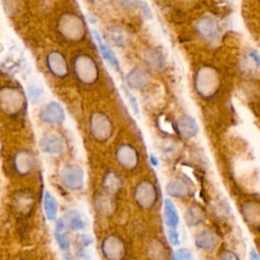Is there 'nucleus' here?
I'll use <instances>...</instances> for the list:
<instances>
[{
    "label": "nucleus",
    "mask_w": 260,
    "mask_h": 260,
    "mask_svg": "<svg viewBox=\"0 0 260 260\" xmlns=\"http://www.w3.org/2000/svg\"><path fill=\"white\" fill-rule=\"evenodd\" d=\"M57 30L67 42L76 43L84 38L85 24L79 15L73 12H65L57 21Z\"/></svg>",
    "instance_id": "nucleus-1"
},
{
    "label": "nucleus",
    "mask_w": 260,
    "mask_h": 260,
    "mask_svg": "<svg viewBox=\"0 0 260 260\" xmlns=\"http://www.w3.org/2000/svg\"><path fill=\"white\" fill-rule=\"evenodd\" d=\"M24 104V95L18 88L10 85L0 88V110L4 114L15 116L22 110Z\"/></svg>",
    "instance_id": "nucleus-2"
},
{
    "label": "nucleus",
    "mask_w": 260,
    "mask_h": 260,
    "mask_svg": "<svg viewBox=\"0 0 260 260\" xmlns=\"http://www.w3.org/2000/svg\"><path fill=\"white\" fill-rule=\"evenodd\" d=\"M73 71L83 84H92L99 77V69L95 61L86 54H79L73 60Z\"/></svg>",
    "instance_id": "nucleus-3"
},
{
    "label": "nucleus",
    "mask_w": 260,
    "mask_h": 260,
    "mask_svg": "<svg viewBox=\"0 0 260 260\" xmlns=\"http://www.w3.org/2000/svg\"><path fill=\"white\" fill-rule=\"evenodd\" d=\"M195 86L198 94L202 98L212 96L218 88V77L211 67H201L197 72Z\"/></svg>",
    "instance_id": "nucleus-4"
},
{
    "label": "nucleus",
    "mask_w": 260,
    "mask_h": 260,
    "mask_svg": "<svg viewBox=\"0 0 260 260\" xmlns=\"http://www.w3.org/2000/svg\"><path fill=\"white\" fill-rule=\"evenodd\" d=\"M89 130L95 140L105 141L112 135L111 120L104 113H93L89 118Z\"/></svg>",
    "instance_id": "nucleus-5"
},
{
    "label": "nucleus",
    "mask_w": 260,
    "mask_h": 260,
    "mask_svg": "<svg viewBox=\"0 0 260 260\" xmlns=\"http://www.w3.org/2000/svg\"><path fill=\"white\" fill-rule=\"evenodd\" d=\"M101 251L107 260H123L126 254V247L121 238L110 235L102 241Z\"/></svg>",
    "instance_id": "nucleus-6"
},
{
    "label": "nucleus",
    "mask_w": 260,
    "mask_h": 260,
    "mask_svg": "<svg viewBox=\"0 0 260 260\" xmlns=\"http://www.w3.org/2000/svg\"><path fill=\"white\" fill-rule=\"evenodd\" d=\"M61 181L70 190H80L83 186V170L77 165H66L60 174Z\"/></svg>",
    "instance_id": "nucleus-7"
},
{
    "label": "nucleus",
    "mask_w": 260,
    "mask_h": 260,
    "mask_svg": "<svg viewBox=\"0 0 260 260\" xmlns=\"http://www.w3.org/2000/svg\"><path fill=\"white\" fill-rule=\"evenodd\" d=\"M134 199L142 208L153 206L156 201V191L152 183L149 181L140 182L134 191Z\"/></svg>",
    "instance_id": "nucleus-8"
},
{
    "label": "nucleus",
    "mask_w": 260,
    "mask_h": 260,
    "mask_svg": "<svg viewBox=\"0 0 260 260\" xmlns=\"http://www.w3.org/2000/svg\"><path fill=\"white\" fill-rule=\"evenodd\" d=\"M37 165V159L30 150L21 149L14 154L13 168L15 172L21 176L30 174Z\"/></svg>",
    "instance_id": "nucleus-9"
},
{
    "label": "nucleus",
    "mask_w": 260,
    "mask_h": 260,
    "mask_svg": "<svg viewBox=\"0 0 260 260\" xmlns=\"http://www.w3.org/2000/svg\"><path fill=\"white\" fill-rule=\"evenodd\" d=\"M47 67L50 72L58 77L64 78L68 74V64L64 55L58 51H52L47 55L46 58Z\"/></svg>",
    "instance_id": "nucleus-10"
},
{
    "label": "nucleus",
    "mask_w": 260,
    "mask_h": 260,
    "mask_svg": "<svg viewBox=\"0 0 260 260\" xmlns=\"http://www.w3.org/2000/svg\"><path fill=\"white\" fill-rule=\"evenodd\" d=\"M40 119L49 124H57V123H62L65 119V114L64 110L62 107L56 103V102H51L44 106L40 110Z\"/></svg>",
    "instance_id": "nucleus-11"
},
{
    "label": "nucleus",
    "mask_w": 260,
    "mask_h": 260,
    "mask_svg": "<svg viewBox=\"0 0 260 260\" xmlns=\"http://www.w3.org/2000/svg\"><path fill=\"white\" fill-rule=\"evenodd\" d=\"M116 158L125 169H133L138 164V153L136 149L129 144H122L118 147Z\"/></svg>",
    "instance_id": "nucleus-12"
},
{
    "label": "nucleus",
    "mask_w": 260,
    "mask_h": 260,
    "mask_svg": "<svg viewBox=\"0 0 260 260\" xmlns=\"http://www.w3.org/2000/svg\"><path fill=\"white\" fill-rule=\"evenodd\" d=\"M12 205H13L14 210L17 213L22 214V215L28 214L35 205L34 194H31L30 192H28L26 190L16 193V195L13 198Z\"/></svg>",
    "instance_id": "nucleus-13"
},
{
    "label": "nucleus",
    "mask_w": 260,
    "mask_h": 260,
    "mask_svg": "<svg viewBox=\"0 0 260 260\" xmlns=\"http://www.w3.org/2000/svg\"><path fill=\"white\" fill-rule=\"evenodd\" d=\"M40 148L51 155L60 154L64 149V141L56 134H46L40 140Z\"/></svg>",
    "instance_id": "nucleus-14"
},
{
    "label": "nucleus",
    "mask_w": 260,
    "mask_h": 260,
    "mask_svg": "<svg viewBox=\"0 0 260 260\" xmlns=\"http://www.w3.org/2000/svg\"><path fill=\"white\" fill-rule=\"evenodd\" d=\"M150 81L148 73L141 67L133 68L127 74V83L131 88L142 89Z\"/></svg>",
    "instance_id": "nucleus-15"
},
{
    "label": "nucleus",
    "mask_w": 260,
    "mask_h": 260,
    "mask_svg": "<svg viewBox=\"0 0 260 260\" xmlns=\"http://www.w3.org/2000/svg\"><path fill=\"white\" fill-rule=\"evenodd\" d=\"M178 131L183 137L189 139L194 137L198 133L199 127L193 117L185 115L181 117L178 121Z\"/></svg>",
    "instance_id": "nucleus-16"
},
{
    "label": "nucleus",
    "mask_w": 260,
    "mask_h": 260,
    "mask_svg": "<svg viewBox=\"0 0 260 260\" xmlns=\"http://www.w3.org/2000/svg\"><path fill=\"white\" fill-rule=\"evenodd\" d=\"M217 244V238L214 233L211 231L205 230L200 232L195 237V245L198 249L204 250V251H210L212 250Z\"/></svg>",
    "instance_id": "nucleus-17"
},
{
    "label": "nucleus",
    "mask_w": 260,
    "mask_h": 260,
    "mask_svg": "<svg viewBox=\"0 0 260 260\" xmlns=\"http://www.w3.org/2000/svg\"><path fill=\"white\" fill-rule=\"evenodd\" d=\"M164 219L169 229H176L180 221L177 208L170 199L164 200Z\"/></svg>",
    "instance_id": "nucleus-18"
},
{
    "label": "nucleus",
    "mask_w": 260,
    "mask_h": 260,
    "mask_svg": "<svg viewBox=\"0 0 260 260\" xmlns=\"http://www.w3.org/2000/svg\"><path fill=\"white\" fill-rule=\"evenodd\" d=\"M197 30L198 32L205 39L212 40L216 37L218 30L216 23L213 21V19L209 17H203L197 22Z\"/></svg>",
    "instance_id": "nucleus-19"
},
{
    "label": "nucleus",
    "mask_w": 260,
    "mask_h": 260,
    "mask_svg": "<svg viewBox=\"0 0 260 260\" xmlns=\"http://www.w3.org/2000/svg\"><path fill=\"white\" fill-rule=\"evenodd\" d=\"M147 255L149 260H169L168 249L160 241L157 240H153L149 243Z\"/></svg>",
    "instance_id": "nucleus-20"
},
{
    "label": "nucleus",
    "mask_w": 260,
    "mask_h": 260,
    "mask_svg": "<svg viewBox=\"0 0 260 260\" xmlns=\"http://www.w3.org/2000/svg\"><path fill=\"white\" fill-rule=\"evenodd\" d=\"M184 218L187 225L197 226L205 220V214L201 207L197 205H192L186 210Z\"/></svg>",
    "instance_id": "nucleus-21"
},
{
    "label": "nucleus",
    "mask_w": 260,
    "mask_h": 260,
    "mask_svg": "<svg viewBox=\"0 0 260 260\" xmlns=\"http://www.w3.org/2000/svg\"><path fill=\"white\" fill-rule=\"evenodd\" d=\"M64 221L66 224V228H68L71 231H81L84 230L86 226L85 220L81 216V214L76 211V210H69L65 216H64Z\"/></svg>",
    "instance_id": "nucleus-22"
},
{
    "label": "nucleus",
    "mask_w": 260,
    "mask_h": 260,
    "mask_svg": "<svg viewBox=\"0 0 260 260\" xmlns=\"http://www.w3.org/2000/svg\"><path fill=\"white\" fill-rule=\"evenodd\" d=\"M92 35L99 45L100 48V52L103 55V57L111 64V66H113L116 70H120V66H119V61L116 58L115 54L108 48V46L103 42L101 36L99 35V32L96 30H92Z\"/></svg>",
    "instance_id": "nucleus-23"
},
{
    "label": "nucleus",
    "mask_w": 260,
    "mask_h": 260,
    "mask_svg": "<svg viewBox=\"0 0 260 260\" xmlns=\"http://www.w3.org/2000/svg\"><path fill=\"white\" fill-rule=\"evenodd\" d=\"M65 229H66V224L64 219L63 218L58 219L56 223V230H55V239L59 248L64 252V254L68 253L70 250V242L67 236L63 233Z\"/></svg>",
    "instance_id": "nucleus-24"
},
{
    "label": "nucleus",
    "mask_w": 260,
    "mask_h": 260,
    "mask_svg": "<svg viewBox=\"0 0 260 260\" xmlns=\"http://www.w3.org/2000/svg\"><path fill=\"white\" fill-rule=\"evenodd\" d=\"M166 190L169 195L177 198L185 197L190 192L189 187L182 180H179V179H174L170 181L169 184L167 185Z\"/></svg>",
    "instance_id": "nucleus-25"
},
{
    "label": "nucleus",
    "mask_w": 260,
    "mask_h": 260,
    "mask_svg": "<svg viewBox=\"0 0 260 260\" xmlns=\"http://www.w3.org/2000/svg\"><path fill=\"white\" fill-rule=\"evenodd\" d=\"M243 214L249 223L253 225L260 224V205L254 202H247L243 206Z\"/></svg>",
    "instance_id": "nucleus-26"
},
{
    "label": "nucleus",
    "mask_w": 260,
    "mask_h": 260,
    "mask_svg": "<svg viewBox=\"0 0 260 260\" xmlns=\"http://www.w3.org/2000/svg\"><path fill=\"white\" fill-rule=\"evenodd\" d=\"M44 210L49 220L56 219L58 212V203L50 192H46V195L44 197Z\"/></svg>",
    "instance_id": "nucleus-27"
},
{
    "label": "nucleus",
    "mask_w": 260,
    "mask_h": 260,
    "mask_svg": "<svg viewBox=\"0 0 260 260\" xmlns=\"http://www.w3.org/2000/svg\"><path fill=\"white\" fill-rule=\"evenodd\" d=\"M103 186L104 189L109 193V194H113L116 193L120 186H121V181L120 178L113 172H108L103 180Z\"/></svg>",
    "instance_id": "nucleus-28"
},
{
    "label": "nucleus",
    "mask_w": 260,
    "mask_h": 260,
    "mask_svg": "<svg viewBox=\"0 0 260 260\" xmlns=\"http://www.w3.org/2000/svg\"><path fill=\"white\" fill-rule=\"evenodd\" d=\"M145 60L149 66H151L152 68H155V69L161 68L165 65L164 55L161 54L160 51L155 50V49L149 50L145 54Z\"/></svg>",
    "instance_id": "nucleus-29"
},
{
    "label": "nucleus",
    "mask_w": 260,
    "mask_h": 260,
    "mask_svg": "<svg viewBox=\"0 0 260 260\" xmlns=\"http://www.w3.org/2000/svg\"><path fill=\"white\" fill-rule=\"evenodd\" d=\"M108 36H109V39L111 40V42L113 44H115L116 46H124L126 44V36H125V32L122 28L120 27H111L109 29V32H108Z\"/></svg>",
    "instance_id": "nucleus-30"
},
{
    "label": "nucleus",
    "mask_w": 260,
    "mask_h": 260,
    "mask_svg": "<svg viewBox=\"0 0 260 260\" xmlns=\"http://www.w3.org/2000/svg\"><path fill=\"white\" fill-rule=\"evenodd\" d=\"M27 93L32 103H38L43 95V89L38 84H30L27 87Z\"/></svg>",
    "instance_id": "nucleus-31"
},
{
    "label": "nucleus",
    "mask_w": 260,
    "mask_h": 260,
    "mask_svg": "<svg viewBox=\"0 0 260 260\" xmlns=\"http://www.w3.org/2000/svg\"><path fill=\"white\" fill-rule=\"evenodd\" d=\"M174 260H192V253L187 248L177 249L174 253Z\"/></svg>",
    "instance_id": "nucleus-32"
},
{
    "label": "nucleus",
    "mask_w": 260,
    "mask_h": 260,
    "mask_svg": "<svg viewBox=\"0 0 260 260\" xmlns=\"http://www.w3.org/2000/svg\"><path fill=\"white\" fill-rule=\"evenodd\" d=\"M123 90H124V93H125V95H126V98L128 100V103H129L130 107L132 108L134 113L138 114L139 113V108H138V103H137L135 96L127 88H123Z\"/></svg>",
    "instance_id": "nucleus-33"
},
{
    "label": "nucleus",
    "mask_w": 260,
    "mask_h": 260,
    "mask_svg": "<svg viewBox=\"0 0 260 260\" xmlns=\"http://www.w3.org/2000/svg\"><path fill=\"white\" fill-rule=\"evenodd\" d=\"M168 238L170 243L173 246H178L180 244V236L176 229H169L168 230Z\"/></svg>",
    "instance_id": "nucleus-34"
},
{
    "label": "nucleus",
    "mask_w": 260,
    "mask_h": 260,
    "mask_svg": "<svg viewBox=\"0 0 260 260\" xmlns=\"http://www.w3.org/2000/svg\"><path fill=\"white\" fill-rule=\"evenodd\" d=\"M219 260H240V259L235 252L231 250H224L220 253Z\"/></svg>",
    "instance_id": "nucleus-35"
},
{
    "label": "nucleus",
    "mask_w": 260,
    "mask_h": 260,
    "mask_svg": "<svg viewBox=\"0 0 260 260\" xmlns=\"http://www.w3.org/2000/svg\"><path fill=\"white\" fill-rule=\"evenodd\" d=\"M140 6H141V10L144 12V14L148 17V18H151V11H150V8L148 7L147 3L146 2H139L138 3Z\"/></svg>",
    "instance_id": "nucleus-36"
},
{
    "label": "nucleus",
    "mask_w": 260,
    "mask_h": 260,
    "mask_svg": "<svg viewBox=\"0 0 260 260\" xmlns=\"http://www.w3.org/2000/svg\"><path fill=\"white\" fill-rule=\"evenodd\" d=\"M249 256H250V260H260L259 253L254 249H251Z\"/></svg>",
    "instance_id": "nucleus-37"
},
{
    "label": "nucleus",
    "mask_w": 260,
    "mask_h": 260,
    "mask_svg": "<svg viewBox=\"0 0 260 260\" xmlns=\"http://www.w3.org/2000/svg\"><path fill=\"white\" fill-rule=\"evenodd\" d=\"M251 57H252V59L254 60V62L256 64H258V65L260 64V55L257 51H252L251 52Z\"/></svg>",
    "instance_id": "nucleus-38"
},
{
    "label": "nucleus",
    "mask_w": 260,
    "mask_h": 260,
    "mask_svg": "<svg viewBox=\"0 0 260 260\" xmlns=\"http://www.w3.org/2000/svg\"><path fill=\"white\" fill-rule=\"evenodd\" d=\"M149 159H150V162H151V165H152V166H154V167L158 166V159H157L153 154H151V155H150Z\"/></svg>",
    "instance_id": "nucleus-39"
}]
</instances>
